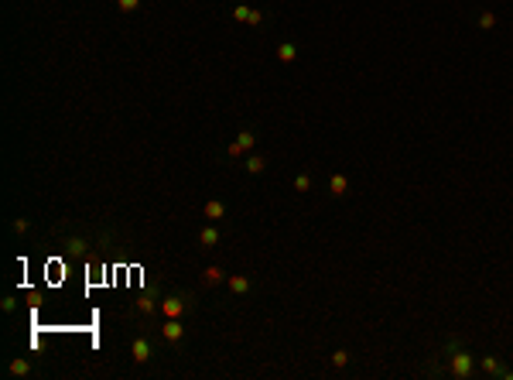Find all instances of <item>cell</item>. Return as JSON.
I'll list each match as a JSON object with an SVG mask.
<instances>
[{
    "instance_id": "2e32d148",
    "label": "cell",
    "mask_w": 513,
    "mask_h": 380,
    "mask_svg": "<svg viewBox=\"0 0 513 380\" xmlns=\"http://www.w3.org/2000/svg\"><path fill=\"white\" fill-rule=\"evenodd\" d=\"M482 370H486V373H499V363H496V356H486V360H482Z\"/></svg>"
},
{
    "instance_id": "5bb4252c",
    "label": "cell",
    "mask_w": 513,
    "mask_h": 380,
    "mask_svg": "<svg viewBox=\"0 0 513 380\" xmlns=\"http://www.w3.org/2000/svg\"><path fill=\"white\" fill-rule=\"evenodd\" d=\"M493 24H496V14H489V11H486V14H479V28H486V31H489Z\"/></svg>"
},
{
    "instance_id": "8992f818",
    "label": "cell",
    "mask_w": 513,
    "mask_h": 380,
    "mask_svg": "<svg viewBox=\"0 0 513 380\" xmlns=\"http://www.w3.org/2000/svg\"><path fill=\"white\" fill-rule=\"evenodd\" d=\"M328 192H332V195H346V192H349V178H346V175H332Z\"/></svg>"
},
{
    "instance_id": "9c48e42d",
    "label": "cell",
    "mask_w": 513,
    "mask_h": 380,
    "mask_svg": "<svg viewBox=\"0 0 513 380\" xmlns=\"http://www.w3.org/2000/svg\"><path fill=\"white\" fill-rule=\"evenodd\" d=\"M277 58H281V62H294V58H298V48H294L291 41H284V45L277 48Z\"/></svg>"
},
{
    "instance_id": "ffe728a7",
    "label": "cell",
    "mask_w": 513,
    "mask_h": 380,
    "mask_svg": "<svg viewBox=\"0 0 513 380\" xmlns=\"http://www.w3.org/2000/svg\"><path fill=\"white\" fill-rule=\"evenodd\" d=\"M233 18H236V21H250V11H247V7H236Z\"/></svg>"
},
{
    "instance_id": "e0dca14e",
    "label": "cell",
    "mask_w": 513,
    "mask_h": 380,
    "mask_svg": "<svg viewBox=\"0 0 513 380\" xmlns=\"http://www.w3.org/2000/svg\"><path fill=\"white\" fill-rule=\"evenodd\" d=\"M332 363H335V366H346V363H349V353H346V349L332 353Z\"/></svg>"
},
{
    "instance_id": "ba28073f",
    "label": "cell",
    "mask_w": 513,
    "mask_h": 380,
    "mask_svg": "<svg viewBox=\"0 0 513 380\" xmlns=\"http://www.w3.org/2000/svg\"><path fill=\"white\" fill-rule=\"evenodd\" d=\"M229 291H236V295H243V291H250V281L243 278V274H233L229 278Z\"/></svg>"
},
{
    "instance_id": "6da1fadb",
    "label": "cell",
    "mask_w": 513,
    "mask_h": 380,
    "mask_svg": "<svg viewBox=\"0 0 513 380\" xmlns=\"http://www.w3.org/2000/svg\"><path fill=\"white\" fill-rule=\"evenodd\" d=\"M161 336H164L168 342H182L185 339V325L178 322V319H168V322L161 325Z\"/></svg>"
},
{
    "instance_id": "5b68a950",
    "label": "cell",
    "mask_w": 513,
    "mask_h": 380,
    "mask_svg": "<svg viewBox=\"0 0 513 380\" xmlns=\"http://www.w3.org/2000/svg\"><path fill=\"white\" fill-rule=\"evenodd\" d=\"M130 353H133V360H137V363H147V360H151V342H147V339H137Z\"/></svg>"
},
{
    "instance_id": "9a60e30c",
    "label": "cell",
    "mask_w": 513,
    "mask_h": 380,
    "mask_svg": "<svg viewBox=\"0 0 513 380\" xmlns=\"http://www.w3.org/2000/svg\"><path fill=\"white\" fill-rule=\"evenodd\" d=\"M294 189H298V192H308V189H311V178H308V175H298V178H294Z\"/></svg>"
},
{
    "instance_id": "4fadbf2b",
    "label": "cell",
    "mask_w": 513,
    "mask_h": 380,
    "mask_svg": "<svg viewBox=\"0 0 513 380\" xmlns=\"http://www.w3.org/2000/svg\"><path fill=\"white\" fill-rule=\"evenodd\" d=\"M28 370H31V366H28V360H14V363H11V373H14V377H24Z\"/></svg>"
},
{
    "instance_id": "ac0fdd59",
    "label": "cell",
    "mask_w": 513,
    "mask_h": 380,
    "mask_svg": "<svg viewBox=\"0 0 513 380\" xmlns=\"http://www.w3.org/2000/svg\"><path fill=\"white\" fill-rule=\"evenodd\" d=\"M116 4H120V11H123V14H130V11H137V4H140V0H116Z\"/></svg>"
},
{
    "instance_id": "52a82bcc",
    "label": "cell",
    "mask_w": 513,
    "mask_h": 380,
    "mask_svg": "<svg viewBox=\"0 0 513 380\" xmlns=\"http://www.w3.org/2000/svg\"><path fill=\"white\" fill-rule=\"evenodd\" d=\"M216 240H219V229L216 226H206L202 233H199V243H202V247H212Z\"/></svg>"
},
{
    "instance_id": "7a4b0ae2",
    "label": "cell",
    "mask_w": 513,
    "mask_h": 380,
    "mask_svg": "<svg viewBox=\"0 0 513 380\" xmlns=\"http://www.w3.org/2000/svg\"><path fill=\"white\" fill-rule=\"evenodd\" d=\"M161 315H164V319H182V315H185V302H182V298H164V302H161Z\"/></svg>"
},
{
    "instance_id": "d6986e66",
    "label": "cell",
    "mask_w": 513,
    "mask_h": 380,
    "mask_svg": "<svg viewBox=\"0 0 513 380\" xmlns=\"http://www.w3.org/2000/svg\"><path fill=\"white\" fill-rule=\"evenodd\" d=\"M137 308H140V312H154L157 305H154V298H140V302H137Z\"/></svg>"
},
{
    "instance_id": "3957f363",
    "label": "cell",
    "mask_w": 513,
    "mask_h": 380,
    "mask_svg": "<svg viewBox=\"0 0 513 380\" xmlns=\"http://www.w3.org/2000/svg\"><path fill=\"white\" fill-rule=\"evenodd\" d=\"M452 373H455V377H469V373H472V356H469V353H455V356H452Z\"/></svg>"
},
{
    "instance_id": "277c9868",
    "label": "cell",
    "mask_w": 513,
    "mask_h": 380,
    "mask_svg": "<svg viewBox=\"0 0 513 380\" xmlns=\"http://www.w3.org/2000/svg\"><path fill=\"white\" fill-rule=\"evenodd\" d=\"M250 148H253V134H240V137L229 144V154H233V158H240V154L250 151Z\"/></svg>"
},
{
    "instance_id": "30bf717a",
    "label": "cell",
    "mask_w": 513,
    "mask_h": 380,
    "mask_svg": "<svg viewBox=\"0 0 513 380\" xmlns=\"http://www.w3.org/2000/svg\"><path fill=\"white\" fill-rule=\"evenodd\" d=\"M223 212H226V206H223V202H216V199H209V202H206V216H209V219H223Z\"/></svg>"
},
{
    "instance_id": "8fae6325",
    "label": "cell",
    "mask_w": 513,
    "mask_h": 380,
    "mask_svg": "<svg viewBox=\"0 0 513 380\" xmlns=\"http://www.w3.org/2000/svg\"><path fill=\"white\" fill-rule=\"evenodd\" d=\"M264 168H267V158H260V154H253V158L247 161V171H250V175H260Z\"/></svg>"
},
{
    "instance_id": "7c38bea8",
    "label": "cell",
    "mask_w": 513,
    "mask_h": 380,
    "mask_svg": "<svg viewBox=\"0 0 513 380\" xmlns=\"http://www.w3.org/2000/svg\"><path fill=\"white\" fill-rule=\"evenodd\" d=\"M202 278H206V285H219V281H223L226 274H223L219 267H206V274H202Z\"/></svg>"
}]
</instances>
